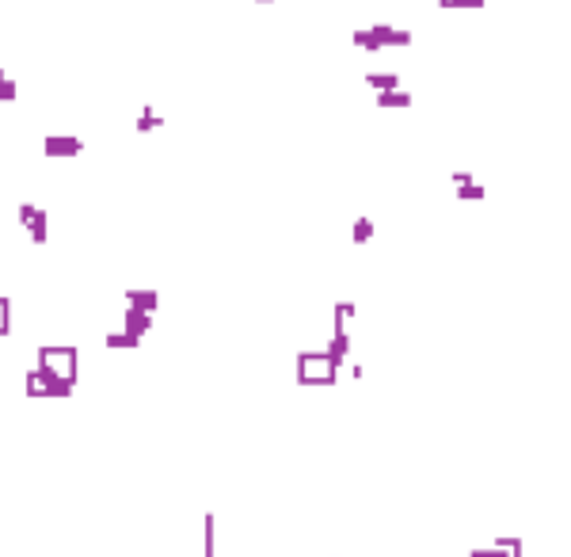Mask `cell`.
Segmentation results:
<instances>
[{"label":"cell","instance_id":"1","mask_svg":"<svg viewBox=\"0 0 571 557\" xmlns=\"http://www.w3.org/2000/svg\"><path fill=\"white\" fill-rule=\"evenodd\" d=\"M339 367L343 363L336 359L331 351H305V355H297V378L305 386H328V382H336V374H339Z\"/></svg>","mask_w":571,"mask_h":557},{"label":"cell","instance_id":"2","mask_svg":"<svg viewBox=\"0 0 571 557\" xmlns=\"http://www.w3.org/2000/svg\"><path fill=\"white\" fill-rule=\"evenodd\" d=\"M38 367L77 382V348H38Z\"/></svg>","mask_w":571,"mask_h":557},{"label":"cell","instance_id":"3","mask_svg":"<svg viewBox=\"0 0 571 557\" xmlns=\"http://www.w3.org/2000/svg\"><path fill=\"white\" fill-rule=\"evenodd\" d=\"M80 149H84V138H77V134H46L42 138V153L54 160L61 157H80Z\"/></svg>","mask_w":571,"mask_h":557},{"label":"cell","instance_id":"4","mask_svg":"<svg viewBox=\"0 0 571 557\" xmlns=\"http://www.w3.org/2000/svg\"><path fill=\"white\" fill-rule=\"evenodd\" d=\"M19 222L35 245H46V241H50L46 237V210H38L35 203H19Z\"/></svg>","mask_w":571,"mask_h":557},{"label":"cell","instance_id":"5","mask_svg":"<svg viewBox=\"0 0 571 557\" xmlns=\"http://www.w3.org/2000/svg\"><path fill=\"white\" fill-rule=\"evenodd\" d=\"M126 305H134V310L152 313V317H157V310H160V294H157V290H126Z\"/></svg>","mask_w":571,"mask_h":557},{"label":"cell","instance_id":"6","mask_svg":"<svg viewBox=\"0 0 571 557\" xmlns=\"http://www.w3.org/2000/svg\"><path fill=\"white\" fill-rule=\"evenodd\" d=\"M149 328H152V313H141V310H134V305H126V333L145 336Z\"/></svg>","mask_w":571,"mask_h":557},{"label":"cell","instance_id":"7","mask_svg":"<svg viewBox=\"0 0 571 557\" xmlns=\"http://www.w3.org/2000/svg\"><path fill=\"white\" fill-rule=\"evenodd\" d=\"M103 344H107L111 351H122V348H137V344H141V336H134V333H126V328H122V333H107V336H103Z\"/></svg>","mask_w":571,"mask_h":557},{"label":"cell","instance_id":"8","mask_svg":"<svg viewBox=\"0 0 571 557\" xmlns=\"http://www.w3.org/2000/svg\"><path fill=\"white\" fill-rule=\"evenodd\" d=\"M23 390H27V397H50L46 393V378H42V370H27V382H23Z\"/></svg>","mask_w":571,"mask_h":557},{"label":"cell","instance_id":"9","mask_svg":"<svg viewBox=\"0 0 571 557\" xmlns=\"http://www.w3.org/2000/svg\"><path fill=\"white\" fill-rule=\"evenodd\" d=\"M157 126H164V119H160L157 111L149 107V103H145V107H141V119H137V130L149 134V130H157Z\"/></svg>","mask_w":571,"mask_h":557},{"label":"cell","instance_id":"10","mask_svg":"<svg viewBox=\"0 0 571 557\" xmlns=\"http://www.w3.org/2000/svg\"><path fill=\"white\" fill-rule=\"evenodd\" d=\"M15 96H19V88H15V80L8 77L4 69H0V103H15Z\"/></svg>","mask_w":571,"mask_h":557},{"label":"cell","instance_id":"11","mask_svg":"<svg viewBox=\"0 0 571 557\" xmlns=\"http://www.w3.org/2000/svg\"><path fill=\"white\" fill-rule=\"evenodd\" d=\"M492 546H495L503 557H522V538H495Z\"/></svg>","mask_w":571,"mask_h":557},{"label":"cell","instance_id":"12","mask_svg":"<svg viewBox=\"0 0 571 557\" xmlns=\"http://www.w3.org/2000/svg\"><path fill=\"white\" fill-rule=\"evenodd\" d=\"M8 333H12V302L0 294V336H8Z\"/></svg>","mask_w":571,"mask_h":557},{"label":"cell","instance_id":"13","mask_svg":"<svg viewBox=\"0 0 571 557\" xmlns=\"http://www.w3.org/2000/svg\"><path fill=\"white\" fill-rule=\"evenodd\" d=\"M202 527H206V535H202V542H206V554H202V557H217V554H214V538H217V535H214V515H210V512H206V523H202Z\"/></svg>","mask_w":571,"mask_h":557},{"label":"cell","instance_id":"14","mask_svg":"<svg viewBox=\"0 0 571 557\" xmlns=\"http://www.w3.org/2000/svg\"><path fill=\"white\" fill-rule=\"evenodd\" d=\"M370 233H373V222H370V218H358V225H354V241H358V245H366V237H370Z\"/></svg>","mask_w":571,"mask_h":557},{"label":"cell","instance_id":"15","mask_svg":"<svg viewBox=\"0 0 571 557\" xmlns=\"http://www.w3.org/2000/svg\"><path fill=\"white\" fill-rule=\"evenodd\" d=\"M469 557H499L495 546H476V550H469Z\"/></svg>","mask_w":571,"mask_h":557},{"label":"cell","instance_id":"16","mask_svg":"<svg viewBox=\"0 0 571 557\" xmlns=\"http://www.w3.org/2000/svg\"><path fill=\"white\" fill-rule=\"evenodd\" d=\"M438 4H446V8H457V4H484V0H438Z\"/></svg>","mask_w":571,"mask_h":557},{"label":"cell","instance_id":"17","mask_svg":"<svg viewBox=\"0 0 571 557\" xmlns=\"http://www.w3.org/2000/svg\"><path fill=\"white\" fill-rule=\"evenodd\" d=\"M259 4H271V0H259Z\"/></svg>","mask_w":571,"mask_h":557},{"label":"cell","instance_id":"18","mask_svg":"<svg viewBox=\"0 0 571 557\" xmlns=\"http://www.w3.org/2000/svg\"><path fill=\"white\" fill-rule=\"evenodd\" d=\"M499 557H503V554H499Z\"/></svg>","mask_w":571,"mask_h":557}]
</instances>
